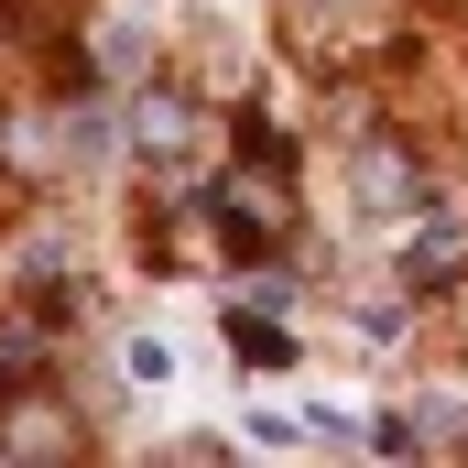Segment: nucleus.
Masks as SVG:
<instances>
[{
	"label": "nucleus",
	"mask_w": 468,
	"mask_h": 468,
	"mask_svg": "<svg viewBox=\"0 0 468 468\" xmlns=\"http://www.w3.org/2000/svg\"><path fill=\"white\" fill-rule=\"evenodd\" d=\"M305 447H370V436H359L338 403H305Z\"/></svg>",
	"instance_id": "6e6552de"
},
{
	"label": "nucleus",
	"mask_w": 468,
	"mask_h": 468,
	"mask_svg": "<svg viewBox=\"0 0 468 468\" xmlns=\"http://www.w3.org/2000/svg\"><path fill=\"white\" fill-rule=\"evenodd\" d=\"M392 283L425 305V294H458L468 283V218H447V207H425L414 218V239H403V261H392Z\"/></svg>",
	"instance_id": "7ed1b4c3"
},
{
	"label": "nucleus",
	"mask_w": 468,
	"mask_h": 468,
	"mask_svg": "<svg viewBox=\"0 0 468 468\" xmlns=\"http://www.w3.org/2000/svg\"><path fill=\"white\" fill-rule=\"evenodd\" d=\"M131 164H153V175H175L186 164V142H197V99L175 88V77H153V88H131Z\"/></svg>",
	"instance_id": "f03ea898"
},
{
	"label": "nucleus",
	"mask_w": 468,
	"mask_h": 468,
	"mask_svg": "<svg viewBox=\"0 0 468 468\" xmlns=\"http://www.w3.org/2000/svg\"><path fill=\"white\" fill-rule=\"evenodd\" d=\"M403 305H414V294H403ZM403 305H392V294L349 305V327H359V349H370V359H392V349H403Z\"/></svg>",
	"instance_id": "423d86ee"
},
{
	"label": "nucleus",
	"mask_w": 468,
	"mask_h": 468,
	"mask_svg": "<svg viewBox=\"0 0 468 468\" xmlns=\"http://www.w3.org/2000/svg\"><path fill=\"white\" fill-rule=\"evenodd\" d=\"M77 447H88V425H66V414L33 403V392L0 414V458H77Z\"/></svg>",
	"instance_id": "20e7f679"
},
{
	"label": "nucleus",
	"mask_w": 468,
	"mask_h": 468,
	"mask_svg": "<svg viewBox=\"0 0 468 468\" xmlns=\"http://www.w3.org/2000/svg\"><path fill=\"white\" fill-rule=\"evenodd\" d=\"M120 370H131L142 392H164V381H175V349H164V338H131V349H120Z\"/></svg>",
	"instance_id": "0eeeda50"
},
{
	"label": "nucleus",
	"mask_w": 468,
	"mask_h": 468,
	"mask_svg": "<svg viewBox=\"0 0 468 468\" xmlns=\"http://www.w3.org/2000/svg\"><path fill=\"white\" fill-rule=\"evenodd\" d=\"M349 207L359 218H425L436 207V164L403 131H359L349 142Z\"/></svg>",
	"instance_id": "f257e3e1"
},
{
	"label": "nucleus",
	"mask_w": 468,
	"mask_h": 468,
	"mask_svg": "<svg viewBox=\"0 0 468 468\" xmlns=\"http://www.w3.org/2000/svg\"><path fill=\"white\" fill-rule=\"evenodd\" d=\"M370 458H425V425H414V414H392V425H370Z\"/></svg>",
	"instance_id": "1a4fd4ad"
},
{
	"label": "nucleus",
	"mask_w": 468,
	"mask_h": 468,
	"mask_svg": "<svg viewBox=\"0 0 468 468\" xmlns=\"http://www.w3.org/2000/svg\"><path fill=\"white\" fill-rule=\"evenodd\" d=\"M294 327H283V305H229V359L239 370H294Z\"/></svg>",
	"instance_id": "39448f33"
}]
</instances>
